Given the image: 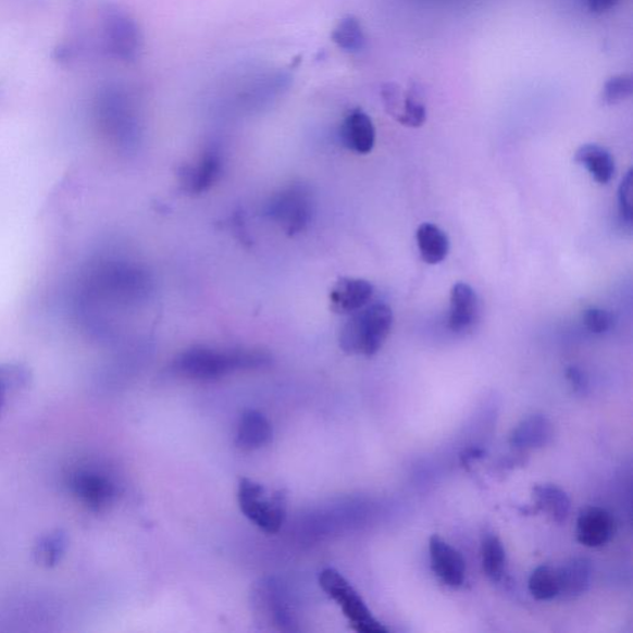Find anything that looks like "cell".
<instances>
[{"label":"cell","instance_id":"obj_5","mask_svg":"<svg viewBox=\"0 0 633 633\" xmlns=\"http://www.w3.org/2000/svg\"><path fill=\"white\" fill-rule=\"evenodd\" d=\"M320 585L323 592L338 604L352 630L360 633L387 632V629L370 612L355 587L336 569H324L320 574Z\"/></svg>","mask_w":633,"mask_h":633},{"label":"cell","instance_id":"obj_4","mask_svg":"<svg viewBox=\"0 0 633 633\" xmlns=\"http://www.w3.org/2000/svg\"><path fill=\"white\" fill-rule=\"evenodd\" d=\"M313 211L311 188L302 183L283 187L266 204L269 219L288 235H296L309 227Z\"/></svg>","mask_w":633,"mask_h":633},{"label":"cell","instance_id":"obj_24","mask_svg":"<svg viewBox=\"0 0 633 633\" xmlns=\"http://www.w3.org/2000/svg\"><path fill=\"white\" fill-rule=\"evenodd\" d=\"M633 94V79L629 74L610 77L606 80L601 99L606 105H617L628 101Z\"/></svg>","mask_w":633,"mask_h":633},{"label":"cell","instance_id":"obj_20","mask_svg":"<svg viewBox=\"0 0 633 633\" xmlns=\"http://www.w3.org/2000/svg\"><path fill=\"white\" fill-rule=\"evenodd\" d=\"M332 40L339 49L346 52H360L367 47V36L363 25L358 17L348 15L343 17L332 32Z\"/></svg>","mask_w":633,"mask_h":633},{"label":"cell","instance_id":"obj_17","mask_svg":"<svg viewBox=\"0 0 633 633\" xmlns=\"http://www.w3.org/2000/svg\"><path fill=\"white\" fill-rule=\"evenodd\" d=\"M574 160L600 185L609 184L615 174V160L610 151L598 144H585L575 152Z\"/></svg>","mask_w":633,"mask_h":633},{"label":"cell","instance_id":"obj_26","mask_svg":"<svg viewBox=\"0 0 633 633\" xmlns=\"http://www.w3.org/2000/svg\"><path fill=\"white\" fill-rule=\"evenodd\" d=\"M583 323L587 331L594 334H604L613 327V316L603 309H587L583 314Z\"/></svg>","mask_w":633,"mask_h":633},{"label":"cell","instance_id":"obj_13","mask_svg":"<svg viewBox=\"0 0 633 633\" xmlns=\"http://www.w3.org/2000/svg\"><path fill=\"white\" fill-rule=\"evenodd\" d=\"M613 519L600 508H587L576 521V539L585 547L598 548L611 539Z\"/></svg>","mask_w":633,"mask_h":633},{"label":"cell","instance_id":"obj_28","mask_svg":"<svg viewBox=\"0 0 633 633\" xmlns=\"http://www.w3.org/2000/svg\"><path fill=\"white\" fill-rule=\"evenodd\" d=\"M567 377L569 382L576 388V390H581L586 385L585 376L581 369L578 368H569L567 372Z\"/></svg>","mask_w":633,"mask_h":633},{"label":"cell","instance_id":"obj_11","mask_svg":"<svg viewBox=\"0 0 633 633\" xmlns=\"http://www.w3.org/2000/svg\"><path fill=\"white\" fill-rule=\"evenodd\" d=\"M479 314L477 295L472 286L458 283L450 291L448 327L461 334L474 327Z\"/></svg>","mask_w":633,"mask_h":633},{"label":"cell","instance_id":"obj_25","mask_svg":"<svg viewBox=\"0 0 633 633\" xmlns=\"http://www.w3.org/2000/svg\"><path fill=\"white\" fill-rule=\"evenodd\" d=\"M632 170H630L622 179L618 195L619 221L622 228L629 232L632 229Z\"/></svg>","mask_w":633,"mask_h":633},{"label":"cell","instance_id":"obj_23","mask_svg":"<svg viewBox=\"0 0 633 633\" xmlns=\"http://www.w3.org/2000/svg\"><path fill=\"white\" fill-rule=\"evenodd\" d=\"M506 554L499 537L486 536L482 545V563L484 572L493 582H499L505 569Z\"/></svg>","mask_w":633,"mask_h":633},{"label":"cell","instance_id":"obj_15","mask_svg":"<svg viewBox=\"0 0 633 633\" xmlns=\"http://www.w3.org/2000/svg\"><path fill=\"white\" fill-rule=\"evenodd\" d=\"M559 595L574 598L589 589L593 576V563L585 557H575L557 569Z\"/></svg>","mask_w":633,"mask_h":633},{"label":"cell","instance_id":"obj_8","mask_svg":"<svg viewBox=\"0 0 633 633\" xmlns=\"http://www.w3.org/2000/svg\"><path fill=\"white\" fill-rule=\"evenodd\" d=\"M431 567L443 584L459 587L466 579V560L459 551L439 536L430 539Z\"/></svg>","mask_w":633,"mask_h":633},{"label":"cell","instance_id":"obj_21","mask_svg":"<svg viewBox=\"0 0 633 633\" xmlns=\"http://www.w3.org/2000/svg\"><path fill=\"white\" fill-rule=\"evenodd\" d=\"M261 593L262 598H264L265 609L271 621H274L275 625L280 626L282 631H295L293 628L294 617L291 611L288 610V605L284 596H282V591L273 582L265 583L262 585Z\"/></svg>","mask_w":633,"mask_h":633},{"label":"cell","instance_id":"obj_27","mask_svg":"<svg viewBox=\"0 0 633 633\" xmlns=\"http://www.w3.org/2000/svg\"><path fill=\"white\" fill-rule=\"evenodd\" d=\"M621 0H586L587 9L594 14H604L617 7Z\"/></svg>","mask_w":633,"mask_h":633},{"label":"cell","instance_id":"obj_1","mask_svg":"<svg viewBox=\"0 0 633 633\" xmlns=\"http://www.w3.org/2000/svg\"><path fill=\"white\" fill-rule=\"evenodd\" d=\"M271 364V357L261 349L220 350L189 348L176 357L174 373L198 382H213L240 370H255Z\"/></svg>","mask_w":633,"mask_h":633},{"label":"cell","instance_id":"obj_9","mask_svg":"<svg viewBox=\"0 0 633 633\" xmlns=\"http://www.w3.org/2000/svg\"><path fill=\"white\" fill-rule=\"evenodd\" d=\"M222 174V159L215 151H206L194 164L181 169L179 183L188 194L200 195L210 189Z\"/></svg>","mask_w":633,"mask_h":633},{"label":"cell","instance_id":"obj_7","mask_svg":"<svg viewBox=\"0 0 633 633\" xmlns=\"http://www.w3.org/2000/svg\"><path fill=\"white\" fill-rule=\"evenodd\" d=\"M382 98L386 112L407 128H420L426 123L427 108L413 90L393 83L385 84Z\"/></svg>","mask_w":633,"mask_h":633},{"label":"cell","instance_id":"obj_2","mask_svg":"<svg viewBox=\"0 0 633 633\" xmlns=\"http://www.w3.org/2000/svg\"><path fill=\"white\" fill-rule=\"evenodd\" d=\"M393 321V310L387 305L365 306L355 312L342 328L340 348L352 356H375L390 334Z\"/></svg>","mask_w":633,"mask_h":633},{"label":"cell","instance_id":"obj_19","mask_svg":"<svg viewBox=\"0 0 633 633\" xmlns=\"http://www.w3.org/2000/svg\"><path fill=\"white\" fill-rule=\"evenodd\" d=\"M533 500H535L538 510L544 511L558 523L564 522L571 512V500L556 485L544 484L533 487Z\"/></svg>","mask_w":633,"mask_h":633},{"label":"cell","instance_id":"obj_6","mask_svg":"<svg viewBox=\"0 0 633 633\" xmlns=\"http://www.w3.org/2000/svg\"><path fill=\"white\" fill-rule=\"evenodd\" d=\"M108 50L122 60L137 59L141 50V33L128 14L111 9L104 17Z\"/></svg>","mask_w":633,"mask_h":633},{"label":"cell","instance_id":"obj_3","mask_svg":"<svg viewBox=\"0 0 633 633\" xmlns=\"http://www.w3.org/2000/svg\"><path fill=\"white\" fill-rule=\"evenodd\" d=\"M238 502L241 512L260 530L270 535L282 530L287 511V495L284 491L268 496L264 486L251 479L241 477Z\"/></svg>","mask_w":633,"mask_h":633},{"label":"cell","instance_id":"obj_12","mask_svg":"<svg viewBox=\"0 0 633 633\" xmlns=\"http://www.w3.org/2000/svg\"><path fill=\"white\" fill-rule=\"evenodd\" d=\"M340 139L350 151L367 156L374 149L376 139L372 117L361 110L351 111L342 123Z\"/></svg>","mask_w":633,"mask_h":633},{"label":"cell","instance_id":"obj_10","mask_svg":"<svg viewBox=\"0 0 633 633\" xmlns=\"http://www.w3.org/2000/svg\"><path fill=\"white\" fill-rule=\"evenodd\" d=\"M373 295L374 287L367 280L343 277L332 288L331 309L338 314L355 313L364 309Z\"/></svg>","mask_w":633,"mask_h":633},{"label":"cell","instance_id":"obj_14","mask_svg":"<svg viewBox=\"0 0 633 633\" xmlns=\"http://www.w3.org/2000/svg\"><path fill=\"white\" fill-rule=\"evenodd\" d=\"M554 438V426L545 415L532 414L513 429L510 445L528 450L545 447Z\"/></svg>","mask_w":633,"mask_h":633},{"label":"cell","instance_id":"obj_16","mask_svg":"<svg viewBox=\"0 0 633 633\" xmlns=\"http://www.w3.org/2000/svg\"><path fill=\"white\" fill-rule=\"evenodd\" d=\"M273 438V429L264 414L249 410L244 413L238 424L237 446L241 450H256L269 445Z\"/></svg>","mask_w":633,"mask_h":633},{"label":"cell","instance_id":"obj_22","mask_svg":"<svg viewBox=\"0 0 633 633\" xmlns=\"http://www.w3.org/2000/svg\"><path fill=\"white\" fill-rule=\"evenodd\" d=\"M529 589L533 598L539 601L557 598L559 595L557 569L549 566L536 568L530 576Z\"/></svg>","mask_w":633,"mask_h":633},{"label":"cell","instance_id":"obj_18","mask_svg":"<svg viewBox=\"0 0 633 633\" xmlns=\"http://www.w3.org/2000/svg\"><path fill=\"white\" fill-rule=\"evenodd\" d=\"M415 239H418L421 258L427 264L436 265L447 258L449 252L448 235L437 225L421 224L415 233Z\"/></svg>","mask_w":633,"mask_h":633}]
</instances>
